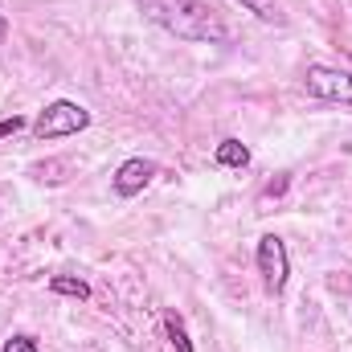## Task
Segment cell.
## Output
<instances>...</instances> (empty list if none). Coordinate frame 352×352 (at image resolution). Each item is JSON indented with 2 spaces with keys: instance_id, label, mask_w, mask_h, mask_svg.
<instances>
[{
  "instance_id": "obj_1",
  "label": "cell",
  "mask_w": 352,
  "mask_h": 352,
  "mask_svg": "<svg viewBox=\"0 0 352 352\" xmlns=\"http://www.w3.org/2000/svg\"><path fill=\"white\" fill-rule=\"evenodd\" d=\"M140 8L176 37L184 41H209V45H226L230 29L221 25V16L205 4V0H140Z\"/></svg>"
},
{
  "instance_id": "obj_2",
  "label": "cell",
  "mask_w": 352,
  "mask_h": 352,
  "mask_svg": "<svg viewBox=\"0 0 352 352\" xmlns=\"http://www.w3.org/2000/svg\"><path fill=\"white\" fill-rule=\"evenodd\" d=\"M90 127V111L82 102H70V98H54L41 107V115L33 119V135L37 140H66V135H78Z\"/></svg>"
},
{
  "instance_id": "obj_3",
  "label": "cell",
  "mask_w": 352,
  "mask_h": 352,
  "mask_svg": "<svg viewBox=\"0 0 352 352\" xmlns=\"http://www.w3.org/2000/svg\"><path fill=\"white\" fill-rule=\"evenodd\" d=\"M258 274H263V291L266 295H283L287 291V278H291V254H287V242L278 234H263L258 238Z\"/></svg>"
},
{
  "instance_id": "obj_4",
  "label": "cell",
  "mask_w": 352,
  "mask_h": 352,
  "mask_svg": "<svg viewBox=\"0 0 352 352\" xmlns=\"http://www.w3.org/2000/svg\"><path fill=\"white\" fill-rule=\"evenodd\" d=\"M303 87L311 98H324V102H340V107H352V70H340V66H324V62H311L303 70Z\"/></svg>"
},
{
  "instance_id": "obj_5",
  "label": "cell",
  "mask_w": 352,
  "mask_h": 352,
  "mask_svg": "<svg viewBox=\"0 0 352 352\" xmlns=\"http://www.w3.org/2000/svg\"><path fill=\"white\" fill-rule=\"evenodd\" d=\"M152 176H156V160L131 156V160H123V164L115 168V180H111V188H115V197H140V192L152 184Z\"/></svg>"
},
{
  "instance_id": "obj_6",
  "label": "cell",
  "mask_w": 352,
  "mask_h": 352,
  "mask_svg": "<svg viewBox=\"0 0 352 352\" xmlns=\"http://www.w3.org/2000/svg\"><path fill=\"white\" fill-rule=\"evenodd\" d=\"M213 160H217L221 168H246V164H250V148H246L242 140H234V135H230V140H221V144H217Z\"/></svg>"
},
{
  "instance_id": "obj_7",
  "label": "cell",
  "mask_w": 352,
  "mask_h": 352,
  "mask_svg": "<svg viewBox=\"0 0 352 352\" xmlns=\"http://www.w3.org/2000/svg\"><path fill=\"white\" fill-rule=\"evenodd\" d=\"M164 336H168V344H173L176 352H197V349H192V340H188V328H184V320H180V311H176V307L164 311Z\"/></svg>"
},
{
  "instance_id": "obj_8",
  "label": "cell",
  "mask_w": 352,
  "mask_h": 352,
  "mask_svg": "<svg viewBox=\"0 0 352 352\" xmlns=\"http://www.w3.org/2000/svg\"><path fill=\"white\" fill-rule=\"evenodd\" d=\"M54 295H70V299H90V283L87 278H74V274H54L45 283Z\"/></svg>"
},
{
  "instance_id": "obj_9",
  "label": "cell",
  "mask_w": 352,
  "mask_h": 352,
  "mask_svg": "<svg viewBox=\"0 0 352 352\" xmlns=\"http://www.w3.org/2000/svg\"><path fill=\"white\" fill-rule=\"evenodd\" d=\"M246 12H254L258 21H266V25H278L283 21V4L278 0H238Z\"/></svg>"
},
{
  "instance_id": "obj_10",
  "label": "cell",
  "mask_w": 352,
  "mask_h": 352,
  "mask_svg": "<svg viewBox=\"0 0 352 352\" xmlns=\"http://www.w3.org/2000/svg\"><path fill=\"white\" fill-rule=\"evenodd\" d=\"M4 352H41V349H37V340L29 332H16L12 340H4Z\"/></svg>"
},
{
  "instance_id": "obj_11",
  "label": "cell",
  "mask_w": 352,
  "mask_h": 352,
  "mask_svg": "<svg viewBox=\"0 0 352 352\" xmlns=\"http://www.w3.org/2000/svg\"><path fill=\"white\" fill-rule=\"evenodd\" d=\"M29 123L21 119V115H8V119H0V140H8V135H16V131H25Z\"/></svg>"
},
{
  "instance_id": "obj_12",
  "label": "cell",
  "mask_w": 352,
  "mask_h": 352,
  "mask_svg": "<svg viewBox=\"0 0 352 352\" xmlns=\"http://www.w3.org/2000/svg\"><path fill=\"white\" fill-rule=\"evenodd\" d=\"M4 41H8V16L0 12V45H4Z\"/></svg>"
}]
</instances>
